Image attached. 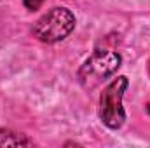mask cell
Segmentation results:
<instances>
[{"instance_id":"obj_6","label":"cell","mask_w":150,"mask_h":148,"mask_svg":"<svg viewBox=\"0 0 150 148\" xmlns=\"http://www.w3.org/2000/svg\"><path fill=\"white\" fill-rule=\"evenodd\" d=\"M147 111H149V113H150V103H149V105H147Z\"/></svg>"},{"instance_id":"obj_5","label":"cell","mask_w":150,"mask_h":148,"mask_svg":"<svg viewBox=\"0 0 150 148\" xmlns=\"http://www.w3.org/2000/svg\"><path fill=\"white\" fill-rule=\"evenodd\" d=\"M23 4H25V7L28 11H37L38 7L44 4V0H23Z\"/></svg>"},{"instance_id":"obj_1","label":"cell","mask_w":150,"mask_h":148,"mask_svg":"<svg viewBox=\"0 0 150 148\" xmlns=\"http://www.w3.org/2000/svg\"><path fill=\"white\" fill-rule=\"evenodd\" d=\"M129 82L126 77H117L103 89L100 96V118L110 129H120L126 122V111L122 106V98Z\"/></svg>"},{"instance_id":"obj_2","label":"cell","mask_w":150,"mask_h":148,"mask_svg":"<svg viewBox=\"0 0 150 148\" xmlns=\"http://www.w3.org/2000/svg\"><path fill=\"white\" fill-rule=\"evenodd\" d=\"M75 28V16L65 7H54L33 26V35L45 44L65 40Z\"/></svg>"},{"instance_id":"obj_4","label":"cell","mask_w":150,"mask_h":148,"mask_svg":"<svg viewBox=\"0 0 150 148\" xmlns=\"http://www.w3.org/2000/svg\"><path fill=\"white\" fill-rule=\"evenodd\" d=\"M33 145L32 140H28L25 134H18L9 129H0V147H28Z\"/></svg>"},{"instance_id":"obj_3","label":"cell","mask_w":150,"mask_h":148,"mask_svg":"<svg viewBox=\"0 0 150 148\" xmlns=\"http://www.w3.org/2000/svg\"><path fill=\"white\" fill-rule=\"evenodd\" d=\"M122 63V58L115 51H94V54L80 66L79 80L86 89H93L105 78L113 75Z\"/></svg>"}]
</instances>
